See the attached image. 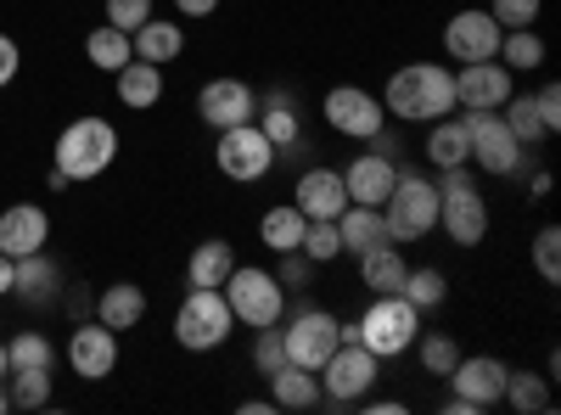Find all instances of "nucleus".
Here are the masks:
<instances>
[{
	"instance_id": "nucleus-1",
	"label": "nucleus",
	"mask_w": 561,
	"mask_h": 415,
	"mask_svg": "<svg viewBox=\"0 0 561 415\" xmlns=\"http://www.w3.org/2000/svg\"><path fill=\"white\" fill-rule=\"evenodd\" d=\"M382 107L399 124H438V118L460 113L455 68H444V62H404V68H393V79L382 90Z\"/></svg>"
},
{
	"instance_id": "nucleus-2",
	"label": "nucleus",
	"mask_w": 561,
	"mask_h": 415,
	"mask_svg": "<svg viewBox=\"0 0 561 415\" xmlns=\"http://www.w3.org/2000/svg\"><path fill=\"white\" fill-rule=\"evenodd\" d=\"M113 158H118V129H113L107 118H73V124L57 135V147H51V169L68 174V186L107 174Z\"/></svg>"
},
{
	"instance_id": "nucleus-3",
	"label": "nucleus",
	"mask_w": 561,
	"mask_h": 415,
	"mask_svg": "<svg viewBox=\"0 0 561 415\" xmlns=\"http://www.w3.org/2000/svg\"><path fill=\"white\" fill-rule=\"evenodd\" d=\"M230 332H237V314H230L219 287H192L180 298V309H174V343L185 354H214V348L230 343Z\"/></svg>"
},
{
	"instance_id": "nucleus-4",
	"label": "nucleus",
	"mask_w": 561,
	"mask_h": 415,
	"mask_svg": "<svg viewBox=\"0 0 561 415\" xmlns=\"http://www.w3.org/2000/svg\"><path fill=\"white\" fill-rule=\"evenodd\" d=\"M460 124H466V141H472V169H483L489 180H511L534 163V147H523L517 135L505 129L500 107L494 113H472L460 107Z\"/></svg>"
},
{
	"instance_id": "nucleus-5",
	"label": "nucleus",
	"mask_w": 561,
	"mask_h": 415,
	"mask_svg": "<svg viewBox=\"0 0 561 415\" xmlns=\"http://www.w3.org/2000/svg\"><path fill=\"white\" fill-rule=\"evenodd\" d=\"M219 292H225L230 314H237V326H248V332L280 326V314H287V287L275 281V269H259V264H237Z\"/></svg>"
},
{
	"instance_id": "nucleus-6",
	"label": "nucleus",
	"mask_w": 561,
	"mask_h": 415,
	"mask_svg": "<svg viewBox=\"0 0 561 415\" xmlns=\"http://www.w3.org/2000/svg\"><path fill=\"white\" fill-rule=\"evenodd\" d=\"M415 332H421V309H415L404 292L370 298V309L354 320V337H359L370 354H377V359H399V354H410Z\"/></svg>"
},
{
	"instance_id": "nucleus-7",
	"label": "nucleus",
	"mask_w": 561,
	"mask_h": 415,
	"mask_svg": "<svg viewBox=\"0 0 561 415\" xmlns=\"http://www.w3.org/2000/svg\"><path fill=\"white\" fill-rule=\"evenodd\" d=\"M382 219H388V237H393L399 247L433 237V230H438V186H433L427 174L399 169L393 192H388V203H382Z\"/></svg>"
},
{
	"instance_id": "nucleus-8",
	"label": "nucleus",
	"mask_w": 561,
	"mask_h": 415,
	"mask_svg": "<svg viewBox=\"0 0 561 415\" xmlns=\"http://www.w3.org/2000/svg\"><path fill=\"white\" fill-rule=\"evenodd\" d=\"M314 377H320V404L354 410L370 388H377V377H382V359L370 354L365 343H337V348H332V359H325Z\"/></svg>"
},
{
	"instance_id": "nucleus-9",
	"label": "nucleus",
	"mask_w": 561,
	"mask_h": 415,
	"mask_svg": "<svg viewBox=\"0 0 561 415\" xmlns=\"http://www.w3.org/2000/svg\"><path fill=\"white\" fill-rule=\"evenodd\" d=\"M280 343H287V359L304 365V371H320L332 348L343 343V320L332 309H298V314H280Z\"/></svg>"
},
{
	"instance_id": "nucleus-10",
	"label": "nucleus",
	"mask_w": 561,
	"mask_h": 415,
	"mask_svg": "<svg viewBox=\"0 0 561 415\" xmlns=\"http://www.w3.org/2000/svg\"><path fill=\"white\" fill-rule=\"evenodd\" d=\"M214 169L225 180H237V186H253V180H264L275 169V147L270 135L259 124H237V129H219L214 141Z\"/></svg>"
},
{
	"instance_id": "nucleus-11",
	"label": "nucleus",
	"mask_w": 561,
	"mask_h": 415,
	"mask_svg": "<svg viewBox=\"0 0 561 415\" xmlns=\"http://www.w3.org/2000/svg\"><path fill=\"white\" fill-rule=\"evenodd\" d=\"M320 113H325V124H332L343 141H370V135L388 129L382 96H370L365 84H332V90H325V102H320Z\"/></svg>"
},
{
	"instance_id": "nucleus-12",
	"label": "nucleus",
	"mask_w": 561,
	"mask_h": 415,
	"mask_svg": "<svg viewBox=\"0 0 561 415\" xmlns=\"http://www.w3.org/2000/svg\"><path fill=\"white\" fill-rule=\"evenodd\" d=\"M197 118L219 135V129H237V124H253L259 118V96H253V84L248 79H208L197 90Z\"/></svg>"
},
{
	"instance_id": "nucleus-13",
	"label": "nucleus",
	"mask_w": 561,
	"mask_h": 415,
	"mask_svg": "<svg viewBox=\"0 0 561 415\" xmlns=\"http://www.w3.org/2000/svg\"><path fill=\"white\" fill-rule=\"evenodd\" d=\"M511 90H517V73H511L500 57H489V62H460V68H455V102L472 107V113L505 107Z\"/></svg>"
},
{
	"instance_id": "nucleus-14",
	"label": "nucleus",
	"mask_w": 561,
	"mask_h": 415,
	"mask_svg": "<svg viewBox=\"0 0 561 415\" xmlns=\"http://www.w3.org/2000/svg\"><path fill=\"white\" fill-rule=\"evenodd\" d=\"M68 365L79 382H107L113 365H118V332L102 326V320H79L73 337H68Z\"/></svg>"
},
{
	"instance_id": "nucleus-15",
	"label": "nucleus",
	"mask_w": 561,
	"mask_h": 415,
	"mask_svg": "<svg viewBox=\"0 0 561 415\" xmlns=\"http://www.w3.org/2000/svg\"><path fill=\"white\" fill-rule=\"evenodd\" d=\"M500 23L483 12V7H466V12H455L449 23H444V51L455 57V62H489V57H500Z\"/></svg>"
},
{
	"instance_id": "nucleus-16",
	"label": "nucleus",
	"mask_w": 561,
	"mask_h": 415,
	"mask_svg": "<svg viewBox=\"0 0 561 415\" xmlns=\"http://www.w3.org/2000/svg\"><path fill=\"white\" fill-rule=\"evenodd\" d=\"M505 371H511V365L494 359V354H460V359H455V371H449V388H455V399H466V404L483 415V410L500 404V393H505Z\"/></svg>"
},
{
	"instance_id": "nucleus-17",
	"label": "nucleus",
	"mask_w": 561,
	"mask_h": 415,
	"mask_svg": "<svg viewBox=\"0 0 561 415\" xmlns=\"http://www.w3.org/2000/svg\"><path fill=\"white\" fill-rule=\"evenodd\" d=\"M489 224H494V214H489V197H483V192L438 197V230H444L455 247H478V242H489Z\"/></svg>"
},
{
	"instance_id": "nucleus-18",
	"label": "nucleus",
	"mask_w": 561,
	"mask_h": 415,
	"mask_svg": "<svg viewBox=\"0 0 561 415\" xmlns=\"http://www.w3.org/2000/svg\"><path fill=\"white\" fill-rule=\"evenodd\" d=\"M293 203H298L304 219H337V214L348 208L343 169H325V163L304 169V174H298V186H293Z\"/></svg>"
},
{
	"instance_id": "nucleus-19",
	"label": "nucleus",
	"mask_w": 561,
	"mask_h": 415,
	"mask_svg": "<svg viewBox=\"0 0 561 415\" xmlns=\"http://www.w3.org/2000/svg\"><path fill=\"white\" fill-rule=\"evenodd\" d=\"M393 180H399V163L388 152H359L348 169H343V186H348V203H365V208H382L388 192H393Z\"/></svg>"
},
{
	"instance_id": "nucleus-20",
	"label": "nucleus",
	"mask_w": 561,
	"mask_h": 415,
	"mask_svg": "<svg viewBox=\"0 0 561 415\" xmlns=\"http://www.w3.org/2000/svg\"><path fill=\"white\" fill-rule=\"evenodd\" d=\"M45 242H51V214H45L39 203H12L7 214H0V253H39Z\"/></svg>"
},
{
	"instance_id": "nucleus-21",
	"label": "nucleus",
	"mask_w": 561,
	"mask_h": 415,
	"mask_svg": "<svg viewBox=\"0 0 561 415\" xmlns=\"http://www.w3.org/2000/svg\"><path fill=\"white\" fill-rule=\"evenodd\" d=\"M12 292L28 303V309H39V303H57V292H62V269H57V258L51 253H23L18 258V269H12Z\"/></svg>"
},
{
	"instance_id": "nucleus-22",
	"label": "nucleus",
	"mask_w": 561,
	"mask_h": 415,
	"mask_svg": "<svg viewBox=\"0 0 561 415\" xmlns=\"http://www.w3.org/2000/svg\"><path fill=\"white\" fill-rule=\"evenodd\" d=\"M96 320L102 326H113V332H135L140 320H147V287H135V281H113V287H102L96 292Z\"/></svg>"
},
{
	"instance_id": "nucleus-23",
	"label": "nucleus",
	"mask_w": 561,
	"mask_h": 415,
	"mask_svg": "<svg viewBox=\"0 0 561 415\" xmlns=\"http://www.w3.org/2000/svg\"><path fill=\"white\" fill-rule=\"evenodd\" d=\"M113 90H118V107L147 113V107H158V102H163V68L135 57V62H124V68L113 73Z\"/></svg>"
},
{
	"instance_id": "nucleus-24",
	"label": "nucleus",
	"mask_w": 561,
	"mask_h": 415,
	"mask_svg": "<svg viewBox=\"0 0 561 415\" xmlns=\"http://www.w3.org/2000/svg\"><path fill=\"white\" fill-rule=\"evenodd\" d=\"M404 275H410V258H404V247H399V242H382V247L359 253V281H365V292H370V298L399 292V287H404Z\"/></svg>"
},
{
	"instance_id": "nucleus-25",
	"label": "nucleus",
	"mask_w": 561,
	"mask_h": 415,
	"mask_svg": "<svg viewBox=\"0 0 561 415\" xmlns=\"http://www.w3.org/2000/svg\"><path fill=\"white\" fill-rule=\"evenodd\" d=\"M337 237H343V253H354V258L370 253V247H382V242H393L382 208H365V203H348L337 214Z\"/></svg>"
},
{
	"instance_id": "nucleus-26",
	"label": "nucleus",
	"mask_w": 561,
	"mask_h": 415,
	"mask_svg": "<svg viewBox=\"0 0 561 415\" xmlns=\"http://www.w3.org/2000/svg\"><path fill=\"white\" fill-rule=\"evenodd\" d=\"M253 124L270 135L275 158L287 152V147H298V141H304V118H298V107H293V96H287V90H270V96L259 102V118H253Z\"/></svg>"
},
{
	"instance_id": "nucleus-27",
	"label": "nucleus",
	"mask_w": 561,
	"mask_h": 415,
	"mask_svg": "<svg viewBox=\"0 0 561 415\" xmlns=\"http://www.w3.org/2000/svg\"><path fill=\"white\" fill-rule=\"evenodd\" d=\"M270 382V404L275 410H314L320 404V377L314 371H304V365H280V371H270L264 377Z\"/></svg>"
},
{
	"instance_id": "nucleus-28",
	"label": "nucleus",
	"mask_w": 561,
	"mask_h": 415,
	"mask_svg": "<svg viewBox=\"0 0 561 415\" xmlns=\"http://www.w3.org/2000/svg\"><path fill=\"white\" fill-rule=\"evenodd\" d=\"M129 45H135V57L140 62H174L180 51H185V28L174 23V18H147L135 34H129Z\"/></svg>"
},
{
	"instance_id": "nucleus-29",
	"label": "nucleus",
	"mask_w": 561,
	"mask_h": 415,
	"mask_svg": "<svg viewBox=\"0 0 561 415\" xmlns=\"http://www.w3.org/2000/svg\"><path fill=\"white\" fill-rule=\"evenodd\" d=\"M230 269H237V247L225 237H208V242L192 247V258H185V287H225Z\"/></svg>"
},
{
	"instance_id": "nucleus-30",
	"label": "nucleus",
	"mask_w": 561,
	"mask_h": 415,
	"mask_svg": "<svg viewBox=\"0 0 561 415\" xmlns=\"http://www.w3.org/2000/svg\"><path fill=\"white\" fill-rule=\"evenodd\" d=\"M304 214H298V203H275V208H264V219H259V242L270 247V253H298L304 247Z\"/></svg>"
},
{
	"instance_id": "nucleus-31",
	"label": "nucleus",
	"mask_w": 561,
	"mask_h": 415,
	"mask_svg": "<svg viewBox=\"0 0 561 415\" xmlns=\"http://www.w3.org/2000/svg\"><path fill=\"white\" fill-rule=\"evenodd\" d=\"M427 163L433 169H455V163H472V141H466V124L460 113L427 124Z\"/></svg>"
},
{
	"instance_id": "nucleus-32",
	"label": "nucleus",
	"mask_w": 561,
	"mask_h": 415,
	"mask_svg": "<svg viewBox=\"0 0 561 415\" xmlns=\"http://www.w3.org/2000/svg\"><path fill=\"white\" fill-rule=\"evenodd\" d=\"M500 404H511L517 415H545V410L556 404L550 377H539V371H505V393H500Z\"/></svg>"
},
{
	"instance_id": "nucleus-33",
	"label": "nucleus",
	"mask_w": 561,
	"mask_h": 415,
	"mask_svg": "<svg viewBox=\"0 0 561 415\" xmlns=\"http://www.w3.org/2000/svg\"><path fill=\"white\" fill-rule=\"evenodd\" d=\"M84 57L96 62L102 73H118L124 62H135V45H129V34H124V28L102 23V28H90V34H84Z\"/></svg>"
},
{
	"instance_id": "nucleus-34",
	"label": "nucleus",
	"mask_w": 561,
	"mask_h": 415,
	"mask_svg": "<svg viewBox=\"0 0 561 415\" xmlns=\"http://www.w3.org/2000/svg\"><path fill=\"white\" fill-rule=\"evenodd\" d=\"M500 62H505L511 73H539V68H545V39H539V28H505V34H500Z\"/></svg>"
},
{
	"instance_id": "nucleus-35",
	"label": "nucleus",
	"mask_w": 561,
	"mask_h": 415,
	"mask_svg": "<svg viewBox=\"0 0 561 415\" xmlns=\"http://www.w3.org/2000/svg\"><path fill=\"white\" fill-rule=\"evenodd\" d=\"M7 359H12V371H51V365H57V343L45 332H18L7 343Z\"/></svg>"
},
{
	"instance_id": "nucleus-36",
	"label": "nucleus",
	"mask_w": 561,
	"mask_h": 415,
	"mask_svg": "<svg viewBox=\"0 0 561 415\" xmlns=\"http://www.w3.org/2000/svg\"><path fill=\"white\" fill-rule=\"evenodd\" d=\"M500 118H505V129L517 135L523 147H539V141H550V135H545V124H539V107H534V96H517V90H511V96H505V107H500Z\"/></svg>"
},
{
	"instance_id": "nucleus-37",
	"label": "nucleus",
	"mask_w": 561,
	"mask_h": 415,
	"mask_svg": "<svg viewBox=\"0 0 561 415\" xmlns=\"http://www.w3.org/2000/svg\"><path fill=\"white\" fill-rule=\"evenodd\" d=\"M399 292H404L421 314H427V309H438V303L449 298V275L433 269V264H427V269H415V264H410V275H404V287H399Z\"/></svg>"
},
{
	"instance_id": "nucleus-38",
	"label": "nucleus",
	"mask_w": 561,
	"mask_h": 415,
	"mask_svg": "<svg viewBox=\"0 0 561 415\" xmlns=\"http://www.w3.org/2000/svg\"><path fill=\"white\" fill-rule=\"evenodd\" d=\"M410 348H415V359H421V371H427V377H449L455 359H460L455 337H444V332H415Z\"/></svg>"
},
{
	"instance_id": "nucleus-39",
	"label": "nucleus",
	"mask_w": 561,
	"mask_h": 415,
	"mask_svg": "<svg viewBox=\"0 0 561 415\" xmlns=\"http://www.w3.org/2000/svg\"><path fill=\"white\" fill-rule=\"evenodd\" d=\"M304 258H314V264H337L343 258V237H337V219H309L304 224V247H298Z\"/></svg>"
},
{
	"instance_id": "nucleus-40",
	"label": "nucleus",
	"mask_w": 561,
	"mask_h": 415,
	"mask_svg": "<svg viewBox=\"0 0 561 415\" xmlns=\"http://www.w3.org/2000/svg\"><path fill=\"white\" fill-rule=\"evenodd\" d=\"M12 410H45L51 404V371H12Z\"/></svg>"
},
{
	"instance_id": "nucleus-41",
	"label": "nucleus",
	"mask_w": 561,
	"mask_h": 415,
	"mask_svg": "<svg viewBox=\"0 0 561 415\" xmlns=\"http://www.w3.org/2000/svg\"><path fill=\"white\" fill-rule=\"evenodd\" d=\"M545 12V0H489V18L500 28H534Z\"/></svg>"
},
{
	"instance_id": "nucleus-42",
	"label": "nucleus",
	"mask_w": 561,
	"mask_h": 415,
	"mask_svg": "<svg viewBox=\"0 0 561 415\" xmlns=\"http://www.w3.org/2000/svg\"><path fill=\"white\" fill-rule=\"evenodd\" d=\"M534 269L545 275L550 287L561 281V230H556V224H545L539 237H534Z\"/></svg>"
},
{
	"instance_id": "nucleus-43",
	"label": "nucleus",
	"mask_w": 561,
	"mask_h": 415,
	"mask_svg": "<svg viewBox=\"0 0 561 415\" xmlns=\"http://www.w3.org/2000/svg\"><path fill=\"white\" fill-rule=\"evenodd\" d=\"M253 365H259V377H270V371H280V365H287L280 326H259V337H253Z\"/></svg>"
},
{
	"instance_id": "nucleus-44",
	"label": "nucleus",
	"mask_w": 561,
	"mask_h": 415,
	"mask_svg": "<svg viewBox=\"0 0 561 415\" xmlns=\"http://www.w3.org/2000/svg\"><path fill=\"white\" fill-rule=\"evenodd\" d=\"M314 258H304V253H280V264H275V281L287 287V292H304V287H314Z\"/></svg>"
},
{
	"instance_id": "nucleus-45",
	"label": "nucleus",
	"mask_w": 561,
	"mask_h": 415,
	"mask_svg": "<svg viewBox=\"0 0 561 415\" xmlns=\"http://www.w3.org/2000/svg\"><path fill=\"white\" fill-rule=\"evenodd\" d=\"M147 18H152V0H107V23L124 34H135Z\"/></svg>"
},
{
	"instance_id": "nucleus-46",
	"label": "nucleus",
	"mask_w": 561,
	"mask_h": 415,
	"mask_svg": "<svg viewBox=\"0 0 561 415\" xmlns=\"http://www.w3.org/2000/svg\"><path fill=\"white\" fill-rule=\"evenodd\" d=\"M534 107H539V124H545V135H561V84H556V79L534 90Z\"/></svg>"
},
{
	"instance_id": "nucleus-47",
	"label": "nucleus",
	"mask_w": 561,
	"mask_h": 415,
	"mask_svg": "<svg viewBox=\"0 0 561 415\" xmlns=\"http://www.w3.org/2000/svg\"><path fill=\"white\" fill-rule=\"evenodd\" d=\"M18 68H23V51H18V39H12V34H0V90H7V84L18 79Z\"/></svg>"
},
{
	"instance_id": "nucleus-48",
	"label": "nucleus",
	"mask_w": 561,
	"mask_h": 415,
	"mask_svg": "<svg viewBox=\"0 0 561 415\" xmlns=\"http://www.w3.org/2000/svg\"><path fill=\"white\" fill-rule=\"evenodd\" d=\"M174 12H180V18H214L219 0H174Z\"/></svg>"
},
{
	"instance_id": "nucleus-49",
	"label": "nucleus",
	"mask_w": 561,
	"mask_h": 415,
	"mask_svg": "<svg viewBox=\"0 0 561 415\" xmlns=\"http://www.w3.org/2000/svg\"><path fill=\"white\" fill-rule=\"evenodd\" d=\"M359 404H365V410H377V415H404V404H399V399H370V393H365Z\"/></svg>"
},
{
	"instance_id": "nucleus-50",
	"label": "nucleus",
	"mask_w": 561,
	"mask_h": 415,
	"mask_svg": "<svg viewBox=\"0 0 561 415\" xmlns=\"http://www.w3.org/2000/svg\"><path fill=\"white\" fill-rule=\"evenodd\" d=\"M12 269H18V258L0 253V298H12Z\"/></svg>"
},
{
	"instance_id": "nucleus-51",
	"label": "nucleus",
	"mask_w": 561,
	"mask_h": 415,
	"mask_svg": "<svg viewBox=\"0 0 561 415\" xmlns=\"http://www.w3.org/2000/svg\"><path fill=\"white\" fill-rule=\"evenodd\" d=\"M264 410H275L270 399H242V415H264Z\"/></svg>"
},
{
	"instance_id": "nucleus-52",
	"label": "nucleus",
	"mask_w": 561,
	"mask_h": 415,
	"mask_svg": "<svg viewBox=\"0 0 561 415\" xmlns=\"http://www.w3.org/2000/svg\"><path fill=\"white\" fill-rule=\"evenodd\" d=\"M12 377V359H7V343H0V382Z\"/></svg>"
},
{
	"instance_id": "nucleus-53",
	"label": "nucleus",
	"mask_w": 561,
	"mask_h": 415,
	"mask_svg": "<svg viewBox=\"0 0 561 415\" xmlns=\"http://www.w3.org/2000/svg\"><path fill=\"white\" fill-rule=\"evenodd\" d=\"M12 410V399H7V388H0V415H7Z\"/></svg>"
}]
</instances>
